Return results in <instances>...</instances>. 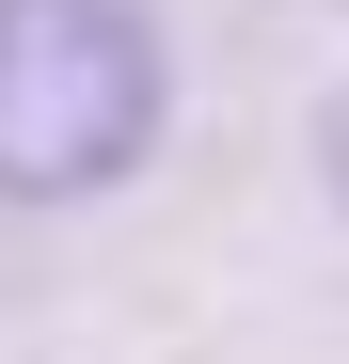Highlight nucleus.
Instances as JSON below:
<instances>
[{
	"mask_svg": "<svg viewBox=\"0 0 349 364\" xmlns=\"http://www.w3.org/2000/svg\"><path fill=\"white\" fill-rule=\"evenodd\" d=\"M174 127V48L143 0H0V206H95Z\"/></svg>",
	"mask_w": 349,
	"mask_h": 364,
	"instance_id": "nucleus-1",
	"label": "nucleus"
}]
</instances>
